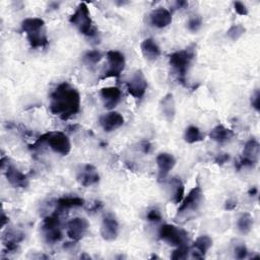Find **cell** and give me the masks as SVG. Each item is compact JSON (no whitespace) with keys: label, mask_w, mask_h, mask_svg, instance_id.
<instances>
[{"label":"cell","mask_w":260,"mask_h":260,"mask_svg":"<svg viewBox=\"0 0 260 260\" xmlns=\"http://www.w3.org/2000/svg\"><path fill=\"white\" fill-rule=\"evenodd\" d=\"M257 193H258V188H257L256 186L251 187V188L249 189V191H248V194H249L251 197L256 196V195H257Z\"/></svg>","instance_id":"obj_43"},{"label":"cell","mask_w":260,"mask_h":260,"mask_svg":"<svg viewBox=\"0 0 260 260\" xmlns=\"http://www.w3.org/2000/svg\"><path fill=\"white\" fill-rule=\"evenodd\" d=\"M246 32V28L244 25L237 23V24H233L230 26V28L226 30V37L229 39H231L232 41L236 42L238 41L244 34Z\"/></svg>","instance_id":"obj_30"},{"label":"cell","mask_w":260,"mask_h":260,"mask_svg":"<svg viewBox=\"0 0 260 260\" xmlns=\"http://www.w3.org/2000/svg\"><path fill=\"white\" fill-rule=\"evenodd\" d=\"M204 200L203 190L199 181H196L195 186L188 192L186 196H184L183 200L180 202V205L177 209L176 217H184L191 218L195 215V213L200 209Z\"/></svg>","instance_id":"obj_5"},{"label":"cell","mask_w":260,"mask_h":260,"mask_svg":"<svg viewBox=\"0 0 260 260\" xmlns=\"http://www.w3.org/2000/svg\"><path fill=\"white\" fill-rule=\"evenodd\" d=\"M20 28L25 34L30 48L39 49L48 46L47 29L44 19L40 17L24 18L20 23Z\"/></svg>","instance_id":"obj_2"},{"label":"cell","mask_w":260,"mask_h":260,"mask_svg":"<svg viewBox=\"0 0 260 260\" xmlns=\"http://www.w3.org/2000/svg\"><path fill=\"white\" fill-rule=\"evenodd\" d=\"M69 22L74 25L81 35L87 38L93 39L98 35V29L93 24L89 8L85 2H81L77 5L75 11L69 17Z\"/></svg>","instance_id":"obj_6"},{"label":"cell","mask_w":260,"mask_h":260,"mask_svg":"<svg viewBox=\"0 0 260 260\" xmlns=\"http://www.w3.org/2000/svg\"><path fill=\"white\" fill-rule=\"evenodd\" d=\"M8 221H9L8 216L5 214L4 211H2V213H1V228H4L6 225V223H8Z\"/></svg>","instance_id":"obj_41"},{"label":"cell","mask_w":260,"mask_h":260,"mask_svg":"<svg viewBox=\"0 0 260 260\" xmlns=\"http://www.w3.org/2000/svg\"><path fill=\"white\" fill-rule=\"evenodd\" d=\"M102 208H103V203L101 201H99V200H94L92 203H90L89 207L87 208V211L89 213H94V212L101 210Z\"/></svg>","instance_id":"obj_38"},{"label":"cell","mask_w":260,"mask_h":260,"mask_svg":"<svg viewBox=\"0 0 260 260\" xmlns=\"http://www.w3.org/2000/svg\"><path fill=\"white\" fill-rule=\"evenodd\" d=\"M195 45H191L183 50L173 52L169 55V64L175 72L178 81L183 85L186 84V76L193 61L195 60Z\"/></svg>","instance_id":"obj_3"},{"label":"cell","mask_w":260,"mask_h":260,"mask_svg":"<svg viewBox=\"0 0 260 260\" xmlns=\"http://www.w3.org/2000/svg\"><path fill=\"white\" fill-rule=\"evenodd\" d=\"M253 224H254V219L252 215L248 212L242 213L237 220V228L239 232L243 235L249 234L253 228Z\"/></svg>","instance_id":"obj_25"},{"label":"cell","mask_w":260,"mask_h":260,"mask_svg":"<svg viewBox=\"0 0 260 260\" xmlns=\"http://www.w3.org/2000/svg\"><path fill=\"white\" fill-rule=\"evenodd\" d=\"M233 5H234V9H235L236 13H238L239 15L246 16L248 14V8H247V6L243 2L235 1L233 3Z\"/></svg>","instance_id":"obj_36"},{"label":"cell","mask_w":260,"mask_h":260,"mask_svg":"<svg viewBox=\"0 0 260 260\" xmlns=\"http://www.w3.org/2000/svg\"><path fill=\"white\" fill-rule=\"evenodd\" d=\"M202 26V17L200 15H193L187 21V28L191 32L198 31Z\"/></svg>","instance_id":"obj_32"},{"label":"cell","mask_w":260,"mask_h":260,"mask_svg":"<svg viewBox=\"0 0 260 260\" xmlns=\"http://www.w3.org/2000/svg\"><path fill=\"white\" fill-rule=\"evenodd\" d=\"M85 204V200L78 196H63L56 200L55 211L58 213H63L65 210L75 207H82Z\"/></svg>","instance_id":"obj_19"},{"label":"cell","mask_w":260,"mask_h":260,"mask_svg":"<svg viewBox=\"0 0 260 260\" xmlns=\"http://www.w3.org/2000/svg\"><path fill=\"white\" fill-rule=\"evenodd\" d=\"M80 258H86V259H90V256H88V255H86L85 253H83L82 255H80Z\"/></svg>","instance_id":"obj_45"},{"label":"cell","mask_w":260,"mask_h":260,"mask_svg":"<svg viewBox=\"0 0 260 260\" xmlns=\"http://www.w3.org/2000/svg\"><path fill=\"white\" fill-rule=\"evenodd\" d=\"M158 238L173 247L188 245V233L184 229L171 223H165L159 228Z\"/></svg>","instance_id":"obj_7"},{"label":"cell","mask_w":260,"mask_h":260,"mask_svg":"<svg viewBox=\"0 0 260 260\" xmlns=\"http://www.w3.org/2000/svg\"><path fill=\"white\" fill-rule=\"evenodd\" d=\"M162 219V216H161V213L159 211L158 208H151L147 211L146 213V220L147 221H150V222H159L161 221Z\"/></svg>","instance_id":"obj_33"},{"label":"cell","mask_w":260,"mask_h":260,"mask_svg":"<svg viewBox=\"0 0 260 260\" xmlns=\"http://www.w3.org/2000/svg\"><path fill=\"white\" fill-rule=\"evenodd\" d=\"M204 139V135L202 134L201 130L194 125H190L186 128L185 133H184V140L187 143L193 144L199 141H202Z\"/></svg>","instance_id":"obj_26"},{"label":"cell","mask_w":260,"mask_h":260,"mask_svg":"<svg viewBox=\"0 0 260 260\" xmlns=\"http://www.w3.org/2000/svg\"><path fill=\"white\" fill-rule=\"evenodd\" d=\"M126 86L127 91L131 96L136 100H141L144 96L147 88V80L143 71L141 69H137L128 79Z\"/></svg>","instance_id":"obj_9"},{"label":"cell","mask_w":260,"mask_h":260,"mask_svg":"<svg viewBox=\"0 0 260 260\" xmlns=\"http://www.w3.org/2000/svg\"><path fill=\"white\" fill-rule=\"evenodd\" d=\"M238 205V201L235 198H229L224 202V209L225 210H234Z\"/></svg>","instance_id":"obj_39"},{"label":"cell","mask_w":260,"mask_h":260,"mask_svg":"<svg viewBox=\"0 0 260 260\" xmlns=\"http://www.w3.org/2000/svg\"><path fill=\"white\" fill-rule=\"evenodd\" d=\"M170 200L174 204H179L185 196V186L179 177H173L169 181Z\"/></svg>","instance_id":"obj_22"},{"label":"cell","mask_w":260,"mask_h":260,"mask_svg":"<svg viewBox=\"0 0 260 260\" xmlns=\"http://www.w3.org/2000/svg\"><path fill=\"white\" fill-rule=\"evenodd\" d=\"M234 252H235V257L237 259H245V258H247L248 253H249L247 247L244 244L236 246Z\"/></svg>","instance_id":"obj_35"},{"label":"cell","mask_w":260,"mask_h":260,"mask_svg":"<svg viewBox=\"0 0 260 260\" xmlns=\"http://www.w3.org/2000/svg\"><path fill=\"white\" fill-rule=\"evenodd\" d=\"M259 152H260V144H259L258 140L255 138H250L245 143L242 156L249 158L255 162H258Z\"/></svg>","instance_id":"obj_24"},{"label":"cell","mask_w":260,"mask_h":260,"mask_svg":"<svg viewBox=\"0 0 260 260\" xmlns=\"http://www.w3.org/2000/svg\"><path fill=\"white\" fill-rule=\"evenodd\" d=\"M100 125L105 132H113L124 124V117L116 111H110L99 119Z\"/></svg>","instance_id":"obj_15"},{"label":"cell","mask_w":260,"mask_h":260,"mask_svg":"<svg viewBox=\"0 0 260 260\" xmlns=\"http://www.w3.org/2000/svg\"><path fill=\"white\" fill-rule=\"evenodd\" d=\"M230 153H226V152H219L215 155L214 157V162L216 165H218L219 167L223 166L225 162H228L230 160Z\"/></svg>","instance_id":"obj_37"},{"label":"cell","mask_w":260,"mask_h":260,"mask_svg":"<svg viewBox=\"0 0 260 260\" xmlns=\"http://www.w3.org/2000/svg\"><path fill=\"white\" fill-rule=\"evenodd\" d=\"M157 165V180L158 182H164L170 172L176 166V158L172 153L160 152L156 156Z\"/></svg>","instance_id":"obj_13"},{"label":"cell","mask_w":260,"mask_h":260,"mask_svg":"<svg viewBox=\"0 0 260 260\" xmlns=\"http://www.w3.org/2000/svg\"><path fill=\"white\" fill-rule=\"evenodd\" d=\"M1 170L4 172L8 183L14 188H26L28 186L29 180L27 175L20 172L13 164L9 162V160Z\"/></svg>","instance_id":"obj_10"},{"label":"cell","mask_w":260,"mask_h":260,"mask_svg":"<svg viewBox=\"0 0 260 260\" xmlns=\"http://www.w3.org/2000/svg\"><path fill=\"white\" fill-rule=\"evenodd\" d=\"M250 104H251V107L256 112L260 111V91H259V89H255L254 92L252 93L251 99H250Z\"/></svg>","instance_id":"obj_34"},{"label":"cell","mask_w":260,"mask_h":260,"mask_svg":"<svg viewBox=\"0 0 260 260\" xmlns=\"http://www.w3.org/2000/svg\"><path fill=\"white\" fill-rule=\"evenodd\" d=\"M80 127V125L79 124H71V125H69L68 127H67V130L68 131H70V132H75V131H77L78 130V128Z\"/></svg>","instance_id":"obj_44"},{"label":"cell","mask_w":260,"mask_h":260,"mask_svg":"<svg viewBox=\"0 0 260 260\" xmlns=\"http://www.w3.org/2000/svg\"><path fill=\"white\" fill-rule=\"evenodd\" d=\"M188 6V2L187 1H176L175 2V8L176 9H181Z\"/></svg>","instance_id":"obj_42"},{"label":"cell","mask_w":260,"mask_h":260,"mask_svg":"<svg viewBox=\"0 0 260 260\" xmlns=\"http://www.w3.org/2000/svg\"><path fill=\"white\" fill-rule=\"evenodd\" d=\"M190 247L188 245H182L176 247V249L171 254V259L173 260H184L189 257Z\"/></svg>","instance_id":"obj_31"},{"label":"cell","mask_w":260,"mask_h":260,"mask_svg":"<svg viewBox=\"0 0 260 260\" xmlns=\"http://www.w3.org/2000/svg\"><path fill=\"white\" fill-rule=\"evenodd\" d=\"M140 49L143 57L148 61H155L156 59L159 58L161 54L158 45L151 38H147L143 40L140 44Z\"/></svg>","instance_id":"obj_21"},{"label":"cell","mask_w":260,"mask_h":260,"mask_svg":"<svg viewBox=\"0 0 260 260\" xmlns=\"http://www.w3.org/2000/svg\"><path fill=\"white\" fill-rule=\"evenodd\" d=\"M43 232H44L45 240L48 244H56V243L60 242L63 238V234H62L60 226L49 229V230H46Z\"/></svg>","instance_id":"obj_28"},{"label":"cell","mask_w":260,"mask_h":260,"mask_svg":"<svg viewBox=\"0 0 260 260\" xmlns=\"http://www.w3.org/2000/svg\"><path fill=\"white\" fill-rule=\"evenodd\" d=\"M77 182L83 187H89L95 185L100 181V175L96 168L91 164H86L82 166L80 171H78L76 176Z\"/></svg>","instance_id":"obj_14"},{"label":"cell","mask_w":260,"mask_h":260,"mask_svg":"<svg viewBox=\"0 0 260 260\" xmlns=\"http://www.w3.org/2000/svg\"><path fill=\"white\" fill-rule=\"evenodd\" d=\"M120 231L119 222L113 213H107L102 220L101 236L105 241L112 242L117 239Z\"/></svg>","instance_id":"obj_12"},{"label":"cell","mask_w":260,"mask_h":260,"mask_svg":"<svg viewBox=\"0 0 260 260\" xmlns=\"http://www.w3.org/2000/svg\"><path fill=\"white\" fill-rule=\"evenodd\" d=\"M47 144L56 153L60 155H67L71 151V142L69 137L61 131H50L41 135L32 144L29 145V149H39L42 145Z\"/></svg>","instance_id":"obj_4"},{"label":"cell","mask_w":260,"mask_h":260,"mask_svg":"<svg viewBox=\"0 0 260 260\" xmlns=\"http://www.w3.org/2000/svg\"><path fill=\"white\" fill-rule=\"evenodd\" d=\"M102 58H103V54L99 50H90L85 52V54L82 57V60L86 65L93 66L98 64L102 60Z\"/></svg>","instance_id":"obj_29"},{"label":"cell","mask_w":260,"mask_h":260,"mask_svg":"<svg viewBox=\"0 0 260 260\" xmlns=\"http://www.w3.org/2000/svg\"><path fill=\"white\" fill-rule=\"evenodd\" d=\"M24 240V235L23 233L11 229H7L3 235H2V243L6 242H11V243H16L19 244Z\"/></svg>","instance_id":"obj_27"},{"label":"cell","mask_w":260,"mask_h":260,"mask_svg":"<svg viewBox=\"0 0 260 260\" xmlns=\"http://www.w3.org/2000/svg\"><path fill=\"white\" fill-rule=\"evenodd\" d=\"M211 247H212V239L208 235H200L199 237H197L192 247L190 248V253L192 258L204 259Z\"/></svg>","instance_id":"obj_17"},{"label":"cell","mask_w":260,"mask_h":260,"mask_svg":"<svg viewBox=\"0 0 260 260\" xmlns=\"http://www.w3.org/2000/svg\"><path fill=\"white\" fill-rule=\"evenodd\" d=\"M159 110L168 122H173L176 116V103L173 93L169 92L159 102Z\"/></svg>","instance_id":"obj_20"},{"label":"cell","mask_w":260,"mask_h":260,"mask_svg":"<svg viewBox=\"0 0 260 260\" xmlns=\"http://www.w3.org/2000/svg\"><path fill=\"white\" fill-rule=\"evenodd\" d=\"M80 93L76 87L64 81L51 92L49 108L53 115L66 121L80 111Z\"/></svg>","instance_id":"obj_1"},{"label":"cell","mask_w":260,"mask_h":260,"mask_svg":"<svg viewBox=\"0 0 260 260\" xmlns=\"http://www.w3.org/2000/svg\"><path fill=\"white\" fill-rule=\"evenodd\" d=\"M140 148H141L143 153H148L150 148H151V144H150L149 141H142L140 143Z\"/></svg>","instance_id":"obj_40"},{"label":"cell","mask_w":260,"mask_h":260,"mask_svg":"<svg viewBox=\"0 0 260 260\" xmlns=\"http://www.w3.org/2000/svg\"><path fill=\"white\" fill-rule=\"evenodd\" d=\"M108 61V68L105 71L103 79L110 77H119L125 69L126 60L123 53L116 50L108 51L106 54Z\"/></svg>","instance_id":"obj_8"},{"label":"cell","mask_w":260,"mask_h":260,"mask_svg":"<svg viewBox=\"0 0 260 260\" xmlns=\"http://www.w3.org/2000/svg\"><path fill=\"white\" fill-rule=\"evenodd\" d=\"M150 23L156 28H164L167 27L169 24H171L173 18H172V13L164 7H158L155 8L151 11L149 15Z\"/></svg>","instance_id":"obj_18"},{"label":"cell","mask_w":260,"mask_h":260,"mask_svg":"<svg viewBox=\"0 0 260 260\" xmlns=\"http://www.w3.org/2000/svg\"><path fill=\"white\" fill-rule=\"evenodd\" d=\"M89 222L84 217H73L66 224L67 236L75 242H79L87 233Z\"/></svg>","instance_id":"obj_11"},{"label":"cell","mask_w":260,"mask_h":260,"mask_svg":"<svg viewBox=\"0 0 260 260\" xmlns=\"http://www.w3.org/2000/svg\"><path fill=\"white\" fill-rule=\"evenodd\" d=\"M208 136L211 140L217 143H224L230 141L235 136V132L222 124H218L210 130Z\"/></svg>","instance_id":"obj_23"},{"label":"cell","mask_w":260,"mask_h":260,"mask_svg":"<svg viewBox=\"0 0 260 260\" xmlns=\"http://www.w3.org/2000/svg\"><path fill=\"white\" fill-rule=\"evenodd\" d=\"M100 93H101L104 107L109 111L114 110L122 99V92L120 88L117 86L103 87Z\"/></svg>","instance_id":"obj_16"}]
</instances>
